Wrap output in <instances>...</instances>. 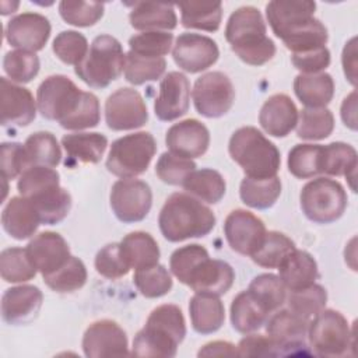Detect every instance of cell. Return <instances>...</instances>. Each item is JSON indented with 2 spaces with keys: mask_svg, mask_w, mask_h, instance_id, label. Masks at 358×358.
I'll return each instance as SVG.
<instances>
[{
  "mask_svg": "<svg viewBox=\"0 0 358 358\" xmlns=\"http://www.w3.org/2000/svg\"><path fill=\"white\" fill-rule=\"evenodd\" d=\"M316 3L310 0H273L266 4V17L274 35L292 53L323 48L329 34L315 18Z\"/></svg>",
  "mask_w": 358,
  "mask_h": 358,
  "instance_id": "6da1fadb",
  "label": "cell"
},
{
  "mask_svg": "<svg viewBox=\"0 0 358 358\" xmlns=\"http://www.w3.org/2000/svg\"><path fill=\"white\" fill-rule=\"evenodd\" d=\"M225 39L232 52L250 66H263L275 55V45L267 36L263 15L253 6L239 7L229 15Z\"/></svg>",
  "mask_w": 358,
  "mask_h": 358,
  "instance_id": "7a4b0ae2",
  "label": "cell"
},
{
  "mask_svg": "<svg viewBox=\"0 0 358 358\" xmlns=\"http://www.w3.org/2000/svg\"><path fill=\"white\" fill-rule=\"evenodd\" d=\"M215 221L214 213L201 200L179 192L165 200L158 215L159 231L169 242L206 236L214 229Z\"/></svg>",
  "mask_w": 358,
  "mask_h": 358,
  "instance_id": "3957f363",
  "label": "cell"
},
{
  "mask_svg": "<svg viewBox=\"0 0 358 358\" xmlns=\"http://www.w3.org/2000/svg\"><path fill=\"white\" fill-rule=\"evenodd\" d=\"M186 336V323L179 306L164 303L152 309L145 326L133 340L131 355L172 358Z\"/></svg>",
  "mask_w": 358,
  "mask_h": 358,
  "instance_id": "277c9868",
  "label": "cell"
},
{
  "mask_svg": "<svg viewBox=\"0 0 358 358\" xmlns=\"http://www.w3.org/2000/svg\"><path fill=\"white\" fill-rule=\"evenodd\" d=\"M228 152L248 178L268 179L277 176L281 164L280 151L253 126H243L232 133Z\"/></svg>",
  "mask_w": 358,
  "mask_h": 358,
  "instance_id": "5b68a950",
  "label": "cell"
},
{
  "mask_svg": "<svg viewBox=\"0 0 358 358\" xmlns=\"http://www.w3.org/2000/svg\"><path fill=\"white\" fill-rule=\"evenodd\" d=\"M122 43L110 35H98L90 45L87 56L74 67L76 76L91 88H106L124 70Z\"/></svg>",
  "mask_w": 358,
  "mask_h": 358,
  "instance_id": "8992f818",
  "label": "cell"
},
{
  "mask_svg": "<svg viewBox=\"0 0 358 358\" xmlns=\"http://www.w3.org/2000/svg\"><path fill=\"white\" fill-rule=\"evenodd\" d=\"M157 152L151 133L137 131L115 140L110 145L106 169L120 179H133L144 173Z\"/></svg>",
  "mask_w": 358,
  "mask_h": 358,
  "instance_id": "52a82bcc",
  "label": "cell"
},
{
  "mask_svg": "<svg viewBox=\"0 0 358 358\" xmlns=\"http://www.w3.org/2000/svg\"><path fill=\"white\" fill-rule=\"evenodd\" d=\"M299 201L308 220L316 224H330L344 214L348 197L340 182L316 178L302 187Z\"/></svg>",
  "mask_w": 358,
  "mask_h": 358,
  "instance_id": "ba28073f",
  "label": "cell"
},
{
  "mask_svg": "<svg viewBox=\"0 0 358 358\" xmlns=\"http://www.w3.org/2000/svg\"><path fill=\"white\" fill-rule=\"evenodd\" d=\"M306 337L313 352L320 357H341L354 347V331L343 313L334 309L315 315Z\"/></svg>",
  "mask_w": 358,
  "mask_h": 358,
  "instance_id": "9c48e42d",
  "label": "cell"
},
{
  "mask_svg": "<svg viewBox=\"0 0 358 358\" xmlns=\"http://www.w3.org/2000/svg\"><path fill=\"white\" fill-rule=\"evenodd\" d=\"M83 92L67 76H49L36 90L38 110L45 119L60 123L77 109Z\"/></svg>",
  "mask_w": 358,
  "mask_h": 358,
  "instance_id": "30bf717a",
  "label": "cell"
},
{
  "mask_svg": "<svg viewBox=\"0 0 358 358\" xmlns=\"http://www.w3.org/2000/svg\"><path fill=\"white\" fill-rule=\"evenodd\" d=\"M193 103L204 117L215 119L224 116L234 105L235 88L222 71H210L200 76L192 91Z\"/></svg>",
  "mask_w": 358,
  "mask_h": 358,
  "instance_id": "8fae6325",
  "label": "cell"
},
{
  "mask_svg": "<svg viewBox=\"0 0 358 358\" xmlns=\"http://www.w3.org/2000/svg\"><path fill=\"white\" fill-rule=\"evenodd\" d=\"M116 218L124 224L143 221L152 206V192L148 183L138 179H119L109 196Z\"/></svg>",
  "mask_w": 358,
  "mask_h": 358,
  "instance_id": "7c38bea8",
  "label": "cell"
},
{
  "mask_svg": "<svg viewBox=\"0 0 358 358\" xmlns=\"http://www.w3.org/2000/svg\"><path fill=\"white\" fill-rule=\"evenodd\" d=\"M147 120V105L137 90L123 87L106 98L105 122L110 130H134L143 127Z\"/></svg>",
  "mask_w": 358,
  "mask_h": 358,
  "instance_id": "4fadbf2b",
  "label": "cell"
},
{
  "mask_svg": "<svg viewBox=\"0 0 358 358\" xmlns=\"http://www.w3.org/2000/svg\"><path fill=\"white\" fill-rule=\"evenodd\" d=\"M173 62L187 73H200L211 67L220 57V49L211 38L200 34H180L172 48Z\"/></svg>",
  "mask_w": 358,
  "mask_h": 358,
  "instance_id": "5bb4252c",
  "label": "cell"
},
{
  "mask_svg": "<svg viewBox=\"0 0 358 358\" xmlns=\"http://www.w3.org/2000/svg\"><path fill=\"white\" fill-rule=\"evenodd\" d=\"M264 222L248 210L231 211L224 222V235L231 246L239 255L252 256L262 245L266 236Z\"/></svg>",
  "mask_w": 358,
  "mask_h": 358,
  "instance_id": "9a60e30c",
  "label": "cell"
},
{
  "mask_svg": "<svg viewBox=\"0 0 358 358\" xmlns=\"http://www.w3.org/2000/svg\"><path fill=\"white\" fill-rule=\"evenodd\" d=\"M309 319L292 312L281 309L266 320V333L278 347L280 355H292L301 352L308 336ZM303 352V351H302Z\"/></svg>",
  "mask_w": 358,
  "mask_h": 358,
  "instance_id": "2e32d148",
  "label": "cell"
},
{
  "mask_svg": "<svg viewBox=\"0 0 358 358\" xmlns=\"http://www.w3.org/2000/svg\"><path fill=\"white\" fill-rule=\"evenodd\" d=\"M83 351L88 358L129 355L126 331L113 320L102 319L88 326L83 336Z\"/></svg>",
  "mask_w": 358,
  "mask_h": 358,
  "instance_id": "e0dca14e",
  "label": "cell"
},
{
  "mask_svg": "<svg viewBox=\"0 0 358 358\" xmlns=\"http://www.w3.org/2000/svg\"><path fill=\"white\" fill-rule=\"evenodd\" d=\"M50 31V22L45 15L39 13H22L7 22L4 36L13 48L35 53L45 48Z\"/></svg>",
  "mask_w": 358,
  "mask_h": 358,
  "instance_id": "ac0fdd59",
  "label": "cell"
},
{
  "mask_svg": "<svg viewBox=\"0 0 358 358\" xmlns=\"http://www.w3.org/2000/svg\"><path fill=\"white\" fill-rule=\"evenodd\" d=\"M36 101L28 88L6 77L0 78V113L4 127L28 126L36 116Z\"/></svg>",
  "mask_w": 358,
  "mask_h": 358,
  "instance_id": "d6986e66",
  "label": "cell"
},
{
  "mask_svg": "<svg viewBox=\"0 0 358 358\" xmlns=\"http://www.w3.org/2000/svg\"><path fill=\"white\" fill-rule=\"evenodd\" d=\"M32 266L43 275L59 270L70 259V246L66 239L52 231L35 235L25 248Z\"/></svg>",
  "mask_w": 358,
  "mask_h": 358,
  "instance_id": "ffe728a7",
  "label": "cell"
},
{
  "mask_svg": "<svg viewBox=\"0 0 358 358\" xmlns=\"http://www.w3.org/2000/svg\"><path fill=\"white\" fill-rule=\"evenodd\" d=\"M190 83L179 71H169L161 80L159 92L154 102V113L162 122H172L189 110Z\"/></svg>",
  "mask_w": 358,
  "mask_h": 358,
  "instance_id": "44dd1931",
  "label": "cell"
},
{
  "mask_svg": "<svg viewBox=\"0 0 358 358\" xmlns=\"http://www.w3.org/2000/svg\"><path fill=\"white\" fill-rule=\"evenodd\" d=\"M169 152L187 159L206 154L210 145V131L197 119H185L172 124L165 136Z\"/></svg>",
  "mask_w": 358,
  "mask_h": 358,
  "instance_id": "7402d4cb",
  "label": "cell"
},
{
  "mask_svg": "<svg viewBox=\"0 0 358 358\" xmlns=\"http://www.w3.org/2000/svg\"><path fill=\"white\" fill-rule=\"evenodd\" d=\"M42 301L43 294L35 285L11 287L1 296V317L8 324H27L38 316Z\"/></svg>",
  "mask_w": 358,
  "mask_h": 358,
  "instance_id": "603a6c76",
  "label": "cell"
},
{
  "mask_svg": "<svg viewBox=\"0 0 358 358\" xmlns=\"http://www.w3.org/2000/svg\"><path fill=\"white\" fill-rule=\"evenodd\" d=\"M235 280V271L229 263L218 259H203L192 271L187 287L196 294H210L221 296L227 294Z\"/></svg>",
  "mask_w": 358,
  "mask_h": 358,
  "instance_id": "cb8c5ba5",
  "label": "cell"
},
{
  "mask_svg": "<svg viewBox=\"0 0 358 358\" xmlns=\"http://www.w3.org/2000/svg\"><path fill=\"white\" fill-rule=\"evenodd\" d=\"M259 123L267 134L285 137L298 123V109L288 95L274 94L260 108Z\"/></svg>",
  "mask_w": 358,
  "mask_h": 358,
  "instance_id": "d4e9b609",
  "label": "cell"
},
{
  "mask_svg": "<svg viewBox=\"0 0 358 358\" xmlns=\"http://www.w3.org/2000/svg\"><path fill=\"white\" fill-rule=\"evenodd\" d=\"M3 229L14 239L22 241L34 236L42 224L32 201L22 196H14L4 206L1 213Z\"/></svg>",
  "mask_w": 358,
  "mask_h": 358,
  "instance_id": "484cf974",
  "label": "cell"
},
{
  "mask_svg": "<svg viewBox=\"0 0 358 358\" xmlns=\"http://www.w3.org/2000/svg\"><path fill=\"white\" fill-rule=\"evenodd\" d=\"M130 25L137 31H171L178 25V18L172 4L137 1L130 4Z\"/></svg>",
  "mask_w": 358,
  "mask_h": 358,
  "instance_id": "4316f807",
  "label": "cell"
},
{
  "mask_svg": "<svg viewBox=\"0 0 358 358\" xmlns=\"http://www.w3.org/2000/svg\"><path fill=\"white\" fill-rule=\"evenodd\" d=\"M66 150V166L77 164H98L108 147V138L101 133H71L62 137Z\"/></svg>",
  "mask_w": 358,
  "mask_h": 358,
  "instance_id": "83f0119b",
  "label": "cell"
},
{
  "mask_svg": "<svg viewBox=\"0 0 358 358\" xmlns=\"http://www.w3.org/2000/svg\"><path fill=\"white\" fill-rule=\"evenodd\" d=\"M280 280L287 289L295 291L315 284L319 277L317 263L306 250L295 249L278 266Z\"/></svg>",
  "mask_w": 358,
  "mask_h": 358,
  "instance_id": "f1b7e54d",
  "label": "cell"
},
{
  "mask_svg": "<svg viewBox=\"0 0 358 358\" xmlns=\"http://www.w3.org/2000/svg\"><path fill=\"white\" fill-rule=\"evenodd\" d=\"M192 327L200 334H211L221 329L225 308L221 299L210 294H194L189 302Z\"/></svg>",
  "mask_w": 358,
  "mask_h": 358,
  "instance_id": "f546056e",
  "label": "cell"
},
{
  "mask_svg": "<svg viewBox=\"0 0 358 358\" xmlns=\"http://www.w3.org/2000/svg\"><path fill=\"white\" fill-rule=\"evenodd\" d=\"M120 253L130 268L138 270L158 264L159 248L157 241L144 231H134L127 234L119 243Z\"/></svg>",
  "mask_w": 358,
  "mask_h": 358,
  "instance_id": "4dcf8cb0",
  "label": "cell"
},
{
  "mask_svg": "<svg viewBox=\"0 0 358 358\" xmlns=\"http://www.w3.org/2000/svg\"><path fill=\"white\" fill-rule=\"evenodd\" d=\"M294 92L306 108H326L334 95V80L329 73L298 74Z\"/></svg>",
  "mask_w": 358,
  "mask_h": 358,
  "instance_id": "1f68e13d",
  "label": "cell"
},
{
  "mask_svg": "<svg viewBox=\"0 0 358 358\" xmlns=\"http://www.w3.org/2000/svg\"><path fill=\"white\" fill-rule=\"evenodd\" d=\"M355 172L357 151L352 145L334 141L322 147L320 173L327 176H345L351 183V189L355 192Z\"/></svg>",
  "mask_w": 358,
  "mask_h": 358,
  "instance_id": "d6a6232c",
  "label": "cell"
},
{
  "mask_svg": "<svg viewBox=\"0 0 358 358\" xmlns=\"http://www.w3.org/2000/svg\"><path fill=\"white\" fill-rule=\"evenodd\" d=\"M27 199L32 201L41 222L46 225L59 224L67 217L71 208V196L60 186V183L48 186Z\"/></svg>",
  "mask_w": 358,
  "mask_h": 358,
  "instance_id": "836d02e7",
  "label": "cell"
},
{
  "mask_svg": "<svg viewBox=\"0 0 358 358\" xmlns=\"http://www.w3.org/2000/svg\"><path fill=\"white\" fill-rule=\"evenodd\" d=\"M268 312L256 301L248 291L239 292L231 303V323L232 327L242 333L249 334L259 330L268 319Z\"/></svg>",
  "mask_w": 358,
  "mask_h": 358,
  "instance_id": "e575fe53",
  "label": "cell"
},
{
  "mask_svg": "<svg viewBox=\"0 0 358 358\" xmlns=\"http://www.w3.org/2000/svg\"><path fill=\"white\" fill-rule=\"evenodd\" d=\"M182 186L189 194L210 204L218 203L227 190L222 175L211 168L194 169L186 176Z\"/></svg>",
  "mask_w": 358,
  "mask_h": 358,
  "instance_id": "d590c367",
  "label": "cell"
},
{
  "mask_svg": "<svg viewBox=\"0 0 358 358\" xmlns=\"http://www.w3.org/2000/svg\"><path fill=\"white\" fill-rule=\"evenodd\" d=\"M179 8L180 22L185 28L215 32L221 25V1H187L180 3Z\"/></svg>",
  "mask_w": 358,
  "mask_h": 358,
  "instance_id": "8d00e7d4",
  "label": "cell"
},
{
  "mask_svg": "<svg viewBox=\"0 0 358 358\" xmlns=\"http://www.w3.org/2000/svg\"><path fill=\"white\" fill-rule=\"evenodd\" d=\"M281 194V180L278 176L268 179H253L245 176L239 186L241 200L256 210H266L275 204Z\"/></svg>",
  "mask_w": 358,
  "mask_h": 358,
  "instance_id": "74e56055",
  "label": "cell"
},
{
  "mask_svg": "<svg viewBox=\"0 0 358 358\" xmlns=\"http://www.w3.org/2000/svg\"><path fill=\"white\" fill-rule=\"evenodd\" d=\"M295 243L285 234L278 231H268L259 246V249L250 256L252 260L264 268H278L284 259L294 252Z\"/></svg>",
  "mask_w": 358,
  "mask_h": 358,
  "instance_id": "f35d334b",
  "label": "cell"
},
{
  "mask_svg": "<svg viewBox=\"0 0 358 358\" xmlns=\"http://www.w3.org/2000/svg\"><path fill=\"white\" fill-rule=\"evenodd\" d=\"M334 130V116L327 108H303L298 115L296 136L302 140H323Z\"/></svg>",
  "mask_w": 358,
  "mask_h": 358,
  "instance_id": "ab89813d",
  "label": "cell"
},
{
  "mask_svg": "<svg viewBox=\"0 0 358 358\" xmlns=\"http://www.w3.org/2000/svg\"><path fill=\"white\" fill-rule=\"evenodd\" d=\"M166 69L164 57H148L137 55L131 50L124 59V80L133 85H141L147 81H155L162 77Z\"/></svg>",
  "mask_w": 358,
  "mask_h": 358,
  "instance_id": "60d3db41",
  "label": "cell"
},
{
  "mask_svg": "<svg viewBox=\"0 0 358 358\" xmlns=\"http://www.w3.org/2000/svg\"><path fill=\"white\" fill-rule=\"evenodd\" d=\"M31 166L55 168L62 159V150L57 138L50 131H36L27 137L24 143Z\"/></svg>",
  "mask_w": 358,
  "mask_h": 358,
  "instance_id": "b9f144b4",
  "label": "cell"
},
{
  "mask_svg": "<svg viewBox=\"0 0 358 358\" xmlns=\"http://www.w3.org/2000/svg\"><path fill=\"white\" fill-rule=\"evenodd\" d=\"M248 291L268 313L280 309L287 299L285 285L278 275L271 273L256 275L250 281Z\"/></svg>",
  "mask_w": 358,
  "mask_h": 358,
  "instance_id": "7bdbcfd3",
  "label": "cell"
},
{
  "mask_svg": "<svg viewBox=\"0 0 358 358\" xmlns=\"http://www.w3.org/2000/svg\"><path fill=\"white\" fill-rule=\"evenodd\" d=\"M45 284L59 294L74 292L87 282V268L83 260L76 256L70 259L55 273L43 275Z\"/></svg>",
  "mask_w": 358,
  "mask_h": 358,
  "instance_id": "ee69618b",
  "label": "cell"
},
{
  "mask_svg": "<svg viewBox=\"0 0 358 358\" xmlns=\"http://www.w3.org/2000/svg\"><path fill=\"white\" fill-rule=\"evenodd\" d=\"M320 144H296L288 152V171L298 179H310L320 175Z\"/></svg>",
  "mask_w": 358,
  "mask_h": 358,
  "instance_id": "f6af8a7d",
  "label": "cell"
},
{
  "mask_svg": "<svg viewBox=\"0 0 358 358\" xmlns=\"http://www.w3.org/2000/svg\"><path fill=\"white\" fill-rule=\"evenodd\" d=\"M0 274L6 282H25L36 275L25 248H7L0 253Z\"/></svg>",
  "mask_w": 358,
  "mask_h": 358,
  "instance_id": "bcb514c9",
  "label": "cell"
},
{
  "mask_svg": "<svg viewBox=\"0 0 358 358\" xmlns=\"http://www.w3.org/2000/svg\"><path fill=\"white\" fill-rule=\"evenodd\" d=\"M133 282L145 298H159L172 289V277L162 264H155L134 271Z\"/></svg>",
  "mask_w": 358,
  "mask_h": 358,
  "instance_id": "7dc6e473",
  "label": "cell"
},
{
  "mask_svg": "<svg viewBox=\"0 0 358 358\" xmlns=\"http://www.w3.org/2000/svg\"><path fill=\"white\" fill-rule=\"evenodd\" d=\"M39 57L28 50H10L3 59V70L13 83H29L39 73Z\"/></svg>",
  "mask_w": 358,
  "mask_h": 358,
  "instance_id": "c3c4849f",
  "label": "cell"
},
{
  "mask_svg": "<svg viewBox=\"0 0 358 358\" xmlns=\"http://www.w3.org/2000/svg\"><path fill=\"white\" fill-rule=\"evenodd\" d=\"M285 301L288 303V309L306 319H310L324 309L327 302V292L322 285L312 284L301 289L289 291V295Z\"/></svg>",
  "mask_w": 358,
  "mask_h": 358,
  "instance_id": "681fc988",
  "label": "cell"
},
{
  "mask_svg": "<svg viewBox=\"0 0 358 358\" xmlns=\"http://www.w3.org/2000/svg\"><path fill=\"white\" fill-rule=\"evenodd\" d=\"M105 6L98 1H71L63 0L59 3L60 17L74 27L95 25L103 15Z\"/></svg>",
  "mask_w": 358,
  "mask_h": 358,
  "instance_id": "f907efd6",
  "label": "cell"
},
{
  "mask_svg": "<svg viewBox=\"0 0 358 358\" xmlns=\"http://www.w3.org/2000/svg\"><path fill=\"white\" fill-rule=\"evenodd\" d=\"M87 38L73 29L62 31L53 41L52 50L66 64H73L74 67L83 62L88 53Z\"/></svg>",
  "mask_w": 358,
  "mask_h": 358,
  "instance_id": "816d5d0a",
  "label": "cell"
},
{
  "mask_svg": "<svg viewBox=\"0 0 358 358\" xmlns=\"http://www.w3.org/2000/svg\"><path fill=\"white\" fill-rule=\"evenodd\" d=\"M173 35L166 31H148L133 35L129 39V48L131 52L148 56L164 57L172 48Z\"/></svg>",
  "mask_w": 358,
  "mask_h": 358,
  "instance_id": "f5cc1de1",
  "label": "cell"
},
{
  "mask_svg": "<svg viewBox=\"0 0 358 358\" xmlns=\"http://www.w3.org/2000/svg\"><path fill=\"white\" fill-rule=\"evenodd\" d=\"M101 120V108L96 95L84 91L77 109L59 124L66 130H84L98 126Z\"/></svg>",
  "mask_w": 358,
  "mask_h": 358,
  "instance_id": "db71d44e",
  "label": "cell"
},
{
  "mask_svg": "<svg viewBox=\"0 0 358 358\" xmlns=\"http://www.w3.org/2000/svg\"><path fill=\"white\" fill-rule=\"evenodd\" d=\"M208 257V252L204 246L199 243H190L176 249L169 259V268L172 274L182 282L187 284V280L192 271L197 267V264Z\"/></svg>",
  "mask_w": 358,
  "mask_h": 358,
  "instance_id": "11a10c76",
  "label": "cell"
},
{
  "mask_svg": "<svg viewBox=\"0 0 358 358\" xmlns=\"http://www.w3.org/2000/svg\"><path fill=\"white\" fill-rule=\"evenodd\" d=\"M196 169V164L192 159L178 157L169 151L161 154L155 165L157 176L166 185L182 186L186 176Z\"/></svg>",
  "mask_w": 358,
  "mask_h": 358,
  "instance_id": "9f6ffc18",
  "label": "cell"
},
{
  "mask_svg": "<svg viewBox=\"0 0 358 358\" xmlns=\"http://www.w3.org/2000/svg\"><path fill=\"white\" fill-rule=\"evenodd\" d=\"M59 183L60 176L53 168L32 165L20 175L17 180V189L22 197H31L36 192Z\"/></svg>",
  "mask_w": 358,
  "mask_h": 358,
  "instance_id": "6f0895ef",
  "label": "cell"
},
{
  "mask_svg": "<svg viewBox=\"0 0 358 358\" xmlns=\"http://www.w3.org/2000/svg\"><path fill=\"white\" fill-rule=\"evenodd\" d=\"M95 270L105 278L116 280L126 275L130 271V267L124 262L119 243H108L95 256Z\"/></svg>",
  "mask_w": 358,
  "mask_h": 358,
  "instance_id": "680465c9",
  "label": "cell"
},
{
  "mask_svg": "<svg viewBox=\"0 0 358 358\" xmlns=\"http://www.w3.org/2000/svg\"><path fill=\"white\" fill-rule=\"evenodd\" d=\"M31 166L24 144L21 143H3L0 145V168L1 176L13 180Z\"/></svg>",
  "mask_w": 358,
  "mask_h": 358,
  "instance_id": "91938a15",
  "label": "cell"
},
{
  "mask_svg": "<svg viewBox=\"0 0 358 358\" xmlns=\"http://www.w3.org/2000/svg\"><path fill=\"white\" fill-rule=\"evenodd\" d=\"M330 60V50L326 46L302 53H292L291 56L294 67L302 71V74L322 73L326 67H329Z\"/></svg>",
  "mask_w": 358,
  "mask_h": 358,
  "instance_id": "94428289",
  "label": "cell"
},
{
  "mask_svg": "<svg viewBox=\"0 0 358 358\" xmlns=\"http://www.w3.org/2000/svg\"><path fill=\"white\" fill-rule=\"evenodd\" d=\"M238 357H278L280 350L268 336L249 334L236 345Z\"/></svg>",
  "mask_w": 358,
  "mask_h": 358,
  "instance_id": "6125c7cd",
  "label": "cell"
},
{
  "mask_svg": "<svg viewBox=\"0 0 358 358\" xmlns=\"http://www.w3.org/2000/svg\"><path fill=\"white\" fill-rule=\"evenodd\" d=\"M355 43H357V38L354 36L345 43L341 55L344 74L350 81V84L354 87L357 84V45Z\"/></svg>",
  "mask_w": 358,
  "mask_h": 358,
  "instance_id": "be15d7a7",
  "label": "cell"
},
{
  "mask_svg": "<svg viewBox=\"0 0 358 358\" xmlns=\"http://www.w3.org/2000/svg\"><path fill=\"white\" fill-rule=\"evenodd\" d=\"M199 357H238V350L228 341H211L197 352Z\"/></svg>",
  "mask_w": 358,
  "mask_h": 358,
  "instance_id": "e7e4bbea",
  "label": "cell"
},
{
  "mask_svg": "<svg viewBox=\"0 0 358 358\" xmlns=\"http://www.w3.org/2000/svg\"><path fill=\"white\" fill-rule=\"evenodd\" d=\"M341 119L348 129L357 130V92L355 91H352L344 98L341 103Z\"/></svg>",
  "mask_w": 358,
  "mask_h": 358,
  "instance_id": "03108f58",
  "label": "cell"
}]
</instances>
